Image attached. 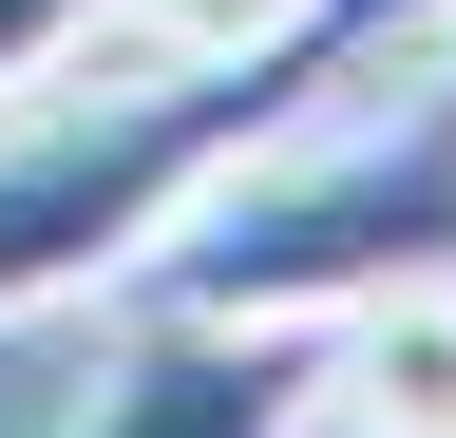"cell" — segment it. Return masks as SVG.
<instances>
[{
	"label": "cell",
	"instance_id": "obj_1",
	"mask_svg": "<svg viewBox=\"0 0 456 438\" xmlns=\"http://www.w3.org/2000/svg\"><path fill=\"white\" fill-rule=\"evenodd\" d=\"M437 20H456V0H305V20L228 38V58H171V77H134V95H95V115L0 134V324L134 286L152 229H171L209 172H248V153L305 134L323 95H380Z\"/></svg>",
	"mask_w": 456,
	"mask_h": 438
},
{
	"label": "cell",
	"instance_id": "obj_2",
	"mask_svg": "<svg viewBox=\"0 0 456 438\" xmlns=\"http://www.w3.org/2000/svg\"><path fill=\"white\" fill-rule=\"evenodd\" d=\"M456 267V95H419L399 134H266L248 172H209L152 229L134 305H228V324H342L380 286Z\"/></svg>",
	"mask_w": 456,
	"mask_h": 438
},
{
	"label": "cell",
	"instance_id": "obj_3",
	"mask_svg": "<svg viewBox=\"0 0 456 438\" xmlns=\"http://www.w3.org/2000/svg\"><path fill=\"white\" fill-rule=\"evenodd\" d=\"M323 419V324H228V305H134L95 362L77 438H305Z\"/></svg>",
	"mask_w": 456,
	"mask_h": 438
},
{
	"label": "cell",
	"instance_id": "obj_4",
	"mask_svg": "<svg viewBox=\"0 0 456 438\" xmlns=\"http://www.w3.org/2000/svg\"><path fill=\"white\" fill-rule=\"evenodd\" d=\"M323 401L362 419V438H456V267L323 324Z\"/></svg>",
	"mask_w": 456,
	"mask_h": 438
},
{
	"label": "cell",
	"instance_id": "obj_5",
	"mask_svg": "<svg viewBox=\"0 0 456 438\" xmlns=\"http://www.w3.org/2000/svg\"><path fill=\"white\" fill-rule=\"evenodd\" d=\"M95 20H114V0H0V95L77 77V58H95Z\"/></svg>",
	"mask_w": 456,
	"mask_h": 438
},
{
	"label": "cell",
	"instance_id": "obj_6",
	"mask_svg": "<svg viewBox=\"0 0 456 438\" xmlns=\"http://www.w3.org/2000/svg\"><path fill=\"white\" fill-rule=\"evenodd\" d=\"M114 20H134L152 58H228V38H266V20H305V0H114Z\"/></svg>",
	"mask_w": 456,
	"mask_h": 438
},
{
	"label": "cell",
	"instance_id": "obj_7",
	"mask_svg": "<svg viewBox=\"0 0 456 438\" xmlns=\"http://www.w3.org/2000/svg\"><path fill=\"white\" fill-rule=\"evenodd\" d=\"M437 95H456V20H437Z\"/></svg>",
	"mask_w": 456,
	"mask_h": 438
}]
</instances>
